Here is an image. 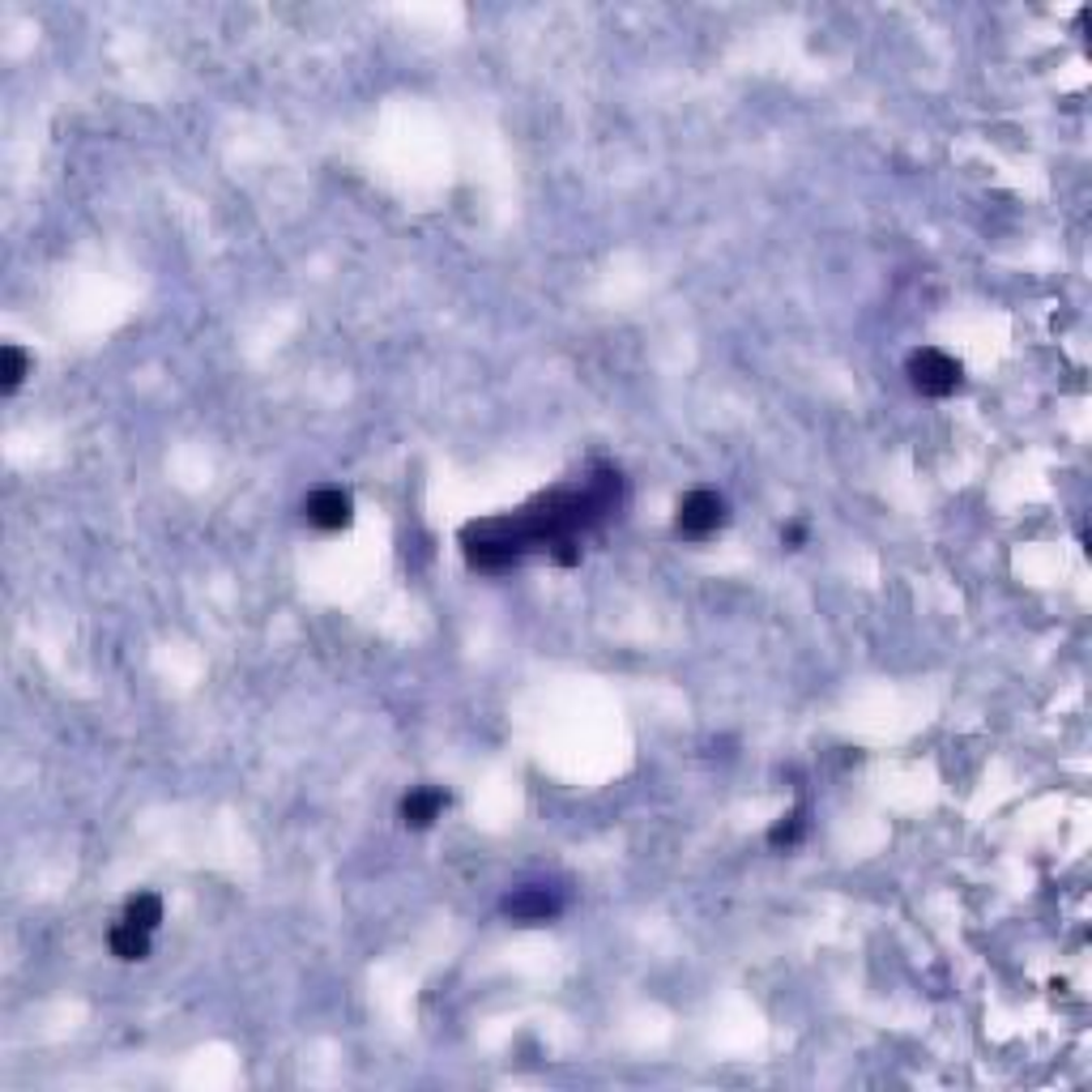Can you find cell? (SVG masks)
I'll return each mask as SVG.
<instances>
[{
    "instance_id": "cell-1",
    "label": "cell",
    "mask_w": 1092,
    "mask_h": 1092,
    "mask_svg": "<svg viewBox=\"0 0 1092 1092\" xmlns=\"http://www.w3.org/2000/svg\"><path fill=\"white\" fill-rule=\"evenodd\" d=\"M960 380H964V371H960V363L948 351L926 346V351H914L909 355V385L918 393H926V397H952L960 389Z\"/></svg>"
},
{
    "instance_id": "cell-2",
    "label": "cell",
    "mask_w": 1092,
    "mask_h": 1092,
    "mask_svg": "<svg viewBox=\"0 0 1092 1092\" xmlns=\"http://www.w3.org/2000/svg\"><path fill=\"white\" fill-rule=\"evenodd\" d=\"M726 521V499L717 495V491H692V495H683V504H679V534L683 538H708L717 525Z\"/></svg>"
},
{
    "instance_id": "cell-3",
    "label": "cell",
    "mask_w": 1092,
    "mask_h": 1092,
    "mask_svg": "<svg viewBox=\"0 0 1092 1092\" xmlns=\"http://www.w3.org/2000/svg\"><path fill=\"white\" fill-rule=\"evenodd\" d=\"M307 521L317 529H346L355 521V499L337 487H325V491H311L307 504H303Z\"/></svg>"
},
{
    "instance_id": "cell-4",
    "label": "cell",
    "mask_w": 1092,
    "mask_h": 1092,
    "mask_svg": "<svg viewBox=\"0 0 1092 1092\" xmlns=\"http://www.w3.org/2000/svg\"><path fill=\"white\" fill-rule=\"evenodd\" d=\"M449 806V794L444 790H435V786H423V790H410L401 798V820L405 828H431L435 816Z\"/></svg>"
},
{
    "instance_id": "cell-5",
    "label": "cell",
    "mask_w": 1092,
    "mask_h": 1092,
    "mask_svg": "<svg viewBox=\"0 0 1092 1092\" xmlns=\"http://www.w3.org/2000/svg\"><path fill=\"white\" fill-rule=\"evenodd\" d=\"M107 948L120 960H145L150 956V930L145 926H133V922H120L107 934Z\"/></svg>"
},
{
    "instance_id": "cell-6",
    "label": "cell",
    "mask_w": 1092,
    "mask_h": 1092,
    "mask_svg": "<svg viewBox=\"0 0 1092 1092\" xmlns=\"http://www.w3.org/2000/svg\"><path fill=\"white\" fill-rule=\"evenodd\" d=\"M504 909H508L512 918H521V922H547V918L559 914V900H551V896L538 892V888H529V892L508 896V900H504Z\"/></svg>"
},
{
    "instance_id": "cell-7",
    "label": "cell",
    "mask_w": 1092,
    "mask_h": 1092,
    "mask_svg": "<svg viewBox=\"0 0 1092 1092\" xmlns=\"http://www.w3.org/2000/svg\"><path fill=\"white\" fill-rule=\"evenodd\" d=\"M124 922H133V926H145L154 930L163 922V900L154 896V892H137L129 904H124Z\"/></svg>"
},
{
    "instance_id": "cell-8",
    "label": "cell",
    "mask_w": 1092,
    "mask_h": 1092,
    "mask_svg": "<svg viewBox=\"0 0 1092 1092\" xmlns=\"http://www.w3.org/2000/svg\"><path fill=\"white\" fill-rule=\"evenodd\" d=\"M802 832H806V810H794V816H786L782 824L768 832V846L772 850H790V846H798V840H802Z\"/></svg>"
},
{
    "instance_id": "cell-9",
    "label": "cell",
    "mask_w": 1092,
    "mask_h": 1092,
    "mask_svg": "<svg viewBox=\"0 0 1092 1092\" xmlns=\"http://www.w3.org/2000/svg\"><path fill=\"white\" fill-rule=\"evenodd\" d=\"M0 359H5V371H0V389L5 393H18V385H22V376H26V367H30V359H26V351L22 346H5L0 351Z\"/></svg>"
},
{
    "instance_id": "cell-10",
    "label": "cell",
    "mask_w": 1092,
    "mask_h": 1092,
    "mask_svg": "<svg viewBox=\"0 0 1092 1092\" xmlns=\"http://www.w3.org/2000/svg\"><path fill=\"white\" fill-rule=\"evenodd\" d=\"M802 538H806V534H802V525H790V529H786V542H790L794 551L802 547Z\"/></svg>"
}]
</instances>
